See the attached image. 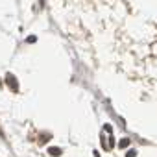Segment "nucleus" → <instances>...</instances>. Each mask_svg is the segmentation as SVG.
I'll return each mask as SVG.
<instances>
[{
	"mask_svg": "<svg viewBox=\"0 0 157 157\" xmlns=\"http://www.w3.org/2000/svg\"><path fill=\"white\" fill-rule=\"evenodd\" d=\"M148 74H150V85L157 96V39L154 41L148 54Z\"/></svg>",
	"mask_w": 157,
	"mask_h": 157,
	"instance_id": "nucleus-1",
	"label": "nucleus"
},
{
	"mask_svg": "<svg viewBox=\"0 0 157 157\" xmlns=\"http://www.w3.org/2000/svg\"><path fill=\"white\" fill-rule=\"evenodd\" d=\"M6 80L9 81V87L13 89V91H17V80L13 78V74H6Z\"/></svg>",
	"mask_w": 157,
	"mask_h": 157,
	"instance_id": "nucleus-2",
	"label": "nucleus"
},
{
	"mask_svg": "<svg viewBox=\"0 0 157 157\" xmlns=\"http://www.w3.org/2000/svg\"><path fill=\"white\" fill-rule=\"evenodd\" d=\"M35 41H37V37H33V35H30V37H28V43H35Z\"/></svg>",
	"mask_w": 157,
	"mask_h": 157,
	"instance_id": "nucleus-3",
	"label": "nucleus"
}]
</instances>
